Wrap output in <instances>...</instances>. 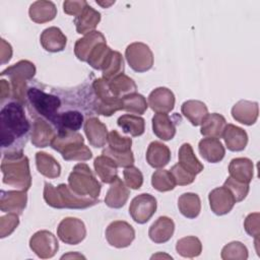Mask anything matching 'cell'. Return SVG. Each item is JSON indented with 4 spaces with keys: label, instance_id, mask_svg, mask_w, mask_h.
I'll list each match as a JSON object with an SVG mask.
<instances>
[{
    "label": "cell",
    "instance_id": "obj_1",
    "mask_svg": "<svg viewBox=\"0 0 260 260\" xmlns=\"http://www.w3.org/2000/svg\"><path fill=\"white\" fill-rule=\"evenodd\" d=\"M1 150L2 153L23 150L30 131L23 105L11 101L2 106L0 111Z\"/></svg>",
    "mask_w": 260,
    "mask_h": 260
},
{
    "label": "cell",
    "instance_id": "obj_2",
    "mask_svg": "<svg viewBox=\"0 0 260 260\" xmlns=\"http://www.w3.org/2000/svg\"><path fill=\"white\" fill-rule=\"evenodd\" d=\"M2 182L18 190L27 191L31 186L29 160L23 150L2 153Z\"/></svg>",
    "mask_w": 260,
    "mask_h": 260
},
{
    "label": "cell",
    "instance_id": "obj_3",
    "mask_svg": "<svg viewBox=\"0 0 260 260\" xmlns=\"http://www.w3.org/2000/svg\"><path fill=\"white\" fill-rule=\"evenodd\" d=\"M43 197L49 206L57 209H86L100 202L99 199L78 195L69 185L59 184L55 187L48 182H45Z\"/></svg>",
    "mask_w": 260,
    "mask_h": 260
},
{
    "label": "cell",
    "instance_id": "obj_4",
    "mask_svg": "<svg viewBox=\"0 0 260 260\" xmlns=\"http://www.w3.org/2000/svg\"><path fill=\"white\" fill-rule=\"evenodd\" d=\"M25 105L31 117L43 118L52 123L61 107V100L56 94L31 86L27 89Z\"/></svg>",
    "mask_w": 260,
    "mask_h": 260
},
{
    "label": "cell",
    "instance_id": "obj_5",
    "mask_svg": "<svg viewBox=\"0 0 260 260\" xmlns=\"http://www.w3.org/2000/svg\"><path fill=\"white\" fill-rule=\"evenodd\" d=\"M35 74L36 66L28 60H20L1 72L2 77H9L11 98L22 105L26 102V93L28 89L26 82L32 79Z\"/></svg>",
    "mask_w": 260,
    "mask_h": 260
},
{
    "label": "cell",
    "instance_id": "obj_6",
    "mask_svg": "<svg viewBox=\"0 0 260 260\" xmlns=\"http://www.w3.org/2000/svg\"><path fill=\"white\" fill-rule=\"evenodd\" d=\"M51 147L60 152L65 160L85 161L92 157L91 150L84 144V138L78 132L57 133Z\"/></svg>",
    "mask_w": 260,
    "mask_h": 260
},
{
    "label": "cell",
    "instance_id": "obj_7",
    "mask_svg": "<svg viewBox=\"0 0 260 260\" xmlns=\"http://www.w3.org/2000/svg\"><path fill=\"white\" fill-rule=\"evenodd\" d=\"M90 98L89 104L91 110L98 115L110 117L117 111L122 110L121 99L113 95L109 88L108 80L103 77L96 78L92 82Z\"/></svg>",
    "mask_w": 260,
    "mask_h": 260
},
{
    "label": "cell",
    "instance_id": "obj_8",
    "mask_svg": "<svg viewBox=\"0 0 260 260\" xmlns=\"http://www.w3.org/2000/svg\"><path fill=\"white\" fill-rule=\"evenodd\" d=\"M69 187L78 195L99 199L102 185L86 164H77L68 176Z\"/></svg>",
    "mask_w": 260,
    "mask_h": 260
},
{
    "label": "cell",
    "instance_id": "obj_9",
    "mask_svg": "<svg viewBox=\"0 0 260 260\" xmlns=\"http://www.w3.org/2000/svg\"><path fill=\"white\" fill-rule=\"evenodd\" d=\"M132 139L122 136L116 130H112L108 136V146L103 149L102 154L111 157L118 168L133 166L134 155L131 150Z\"/></svg>",
    "mask_w": 260,
    "mask_h": 260
},
{
    "label": "cell",
    "instance_id": "obj_10",
    "mask_svg": "<svg viewBox=\"0 0 260 260\" xmlns=\"http://www.w3.org/2000/svg\"><path fill=\"white\" fill-rule=\"evenodd\" d=\"M125 58L129 66L138 73L148 71L153 65V54L150 48L141 42L128 45L125 50Z\"/></svg>",
    "mask_w": 260,
    "mask_h": 260
},
{
    "label": "cell",
    "instance_id": "obj_11",
    "mask_svg": "<svg viewBox=\"0 0 260 260\" xmlns=\"http://www.w3.org/2000/svg\"><path fill=\"white\" fill-rule=\"evenodd\" d=\"M105 235L109 245L118 249L130 246L135 239L133 226L124 220L112 221L106 229Z\"/></svg>",
    "mask_w": 260,
    "mask_h": 260
},
{
    "label": "cell",
    "instance_id": "obj_12",
    "mask_svg": "<svg viewBox=\"0 0 260 260\" xmlns=\"http://www.w3.org/2000/svg\"><path fill=\"white\" fill-rule=\"evenodd\" d=\"M157 207L156 199L148 193H142L135 196L129 206V214L132 219L139 223H146L155 213Z\"/></svg>",
    "mask_w": 260,
    "mask_h": 260
},
{
    "label": "cell",
    "instance_id": "obj_13",
    "mask_svg": "<svg viewBox=\"0 0 260 260\" xmlns=\"http://www.w3.org/2000/svg\"><path fill=\"white\" fill-rule=\"evenodd\" d=\"M57 236L65 244L77 245L85 239L86 228L79 218L65 217L58 224Z\"/></svg>",
    "mask_w": 260,
    "mask_h": 260
},
{
    "label": "cell",
    "instance_id": "obj_14",
    "mask_svg": "<svg viewBox=\"0 0 260 260\" xmlns=\"http://www.w3.org/2000/svg\"><path fill=\"white\" fill-rule=\"evenodd\" d=\"M30 250L42 259H49L55 256L59 249V243L51 232L43 230L35 233L29 239Z\"/></svg>",
    "mask_w": 260,
    "mask_h": 260
},
{
    "label": "cell",
    "instance_id": "obj_15",
    "mask_svg": "<svg viewBox=\"0 0 260 260\" xmlns=\"http://www.w3.org/2000/svg\"><path fill=\"white\" fill-rule=\"evenodd\" d=\"M208 201L211 211L216 215L229 213L237 203L234 195L224 186L211 190L208 194Z\"/></svg>",
    "mask_w": 260,
    "mask_h": 260
},
{
    "label": "cell",
    "instance_id": "obj_16",
    "mask_svg": "<svg viewBox=\"0 0 260 260\" xmlns=\"http://www.w3.org/2000/svg\"><path fill=\"white\" fill-rule=\"evenodd\" d=\"M57 131L55 127L47 120L43 118H36L30 133V140L32 145L39 148H44L51 145Z\"/></svg>",
    "mask_w": 260,
    "mask_h": 260
},
{
    "label": "cell",
    "instance_id": "obj_17",
    "mask_svg": "<svg viewBox=\"0 0 260 260\" xmlns=\"http://www.w3.org/2000/svg\"><path fill=\"white\" fill-rule=\"evenodd\" d=\"M27 195L22 190H1L0 194V210L7 213L22 214L26 207Z\"/></svg>",
    "mask_w": 260,
    "mask_h": 260
},
{
    "label": "cell",
    "instance_id": "obj_18",
    "mask_svg": "<svg viewBox=\"0 0 260 260\" xmlns=\"http://www.w3.org/2000/svg\"><path fill=\"white\" fill-rule=\"evenodd\" d=\"M175 95L168 87L154 88L147 98V105L155 113L168 114L175 107Z\"/></svg>",
    "mask_w": 260,
    "mask_h": 260
},
{
    "label": "cell",
    "instance_id": "obj_19",
    "mask_svg": "<svg viewBox=\"0 0 260 260\" xmlns=\"http://www.w3.org/2000/svg\"><path fill=\"white\" fill-rule=\"evenodd\" d=\"M83 115L76 110H68L58 113L51 123L58 134L67 132H77L83 124Z\"/></svg>",
    "mask_w": 260,
    "mask_h": 260
},
{
    "label": "cell",
    "instance_id": "obj_20",
    "mask_svg": "<svg viewBox=\"0 0 260 260\" xmlns=\"http://www.w3.org/2000/svg\"><path fill=\"white\" fill-rule=\"evenodd\" d=\"M84 133L89 144L93 147L101 148L106 145L108 142L109 132L107 126L100 121L96 117L87 118L84 122Z\"/></svg>",
    "mask_w": 260,
    "mask_h": 260
},
{
    "label": "cell",
    "instance_id": "obj_21",
    "mask_svg": "<svg viewBox=\"0 0 260 260\" xmlns=\"http://www.w3.org/2000/svg\"><path fill=\"white\" fill-rule=\"evenodd\" d=\"M259 115L258 103L247 100H241L232 108L233 118L244 125L250 126L256 123Z\"/></svg>",
    "mask_w": 260,
    "mask_h": 260
},
{
    "label": "cell",
    "instance_id": "obj_22",
    "mask_svg": "<svg viewBox=\"0 0 260 260\" xmlns=\"http://www.w3.org/2000/svg\"><path fill=\"white\" fill-rule=\"evenodd\" d=\"M103 42H106V38L101 31H90L84 35L83 38L76 41L74 45V54L78 60L82 62H87L91 51L95 48L96 45Z\"/></svg>",
    "mask_w": 260,
    "mask_h": 260
},
{
    "label": "cell",
    "instance_id": "obj_23",
    "mask_svg": "<svg viewBox=\"0 0 260 260\" xmlns=\"http://www.w3.org/2000/svg\"><path fill=\"white\" fill-rule=\"evenodd\" d=\"M175 222L169 216H159L149 228V239L155 244L167 243L173 237Z\"/></svg>",
    "mask_w": 260,
    "mask_h": 260
},
{
    "label": "cell",
    "instance_id": "obj_24",
    "mask_svg": "<svg viewBox=\"0 0 260 260\" xmlns=\"http://www.w3.org/2000/svg\"><path fill=\"white\" fill-rule=\"evenodd\" d=\"M130 191L126 184L117 177L110 185V188L105 197V203L110 208H121L123 207L129 198Z\"/></svg>",
    "mask_w": 260,
    "mask_h": 260
},
{
    "label": "cell",
    "instance_id": "obj_25",
    "mask_svg": "<svg viewBox=\"0 0 260 260\" xmlns=\"http://www.w3.org/2000/svg\"><path fill=\"white\" fill-rule=\"evenodd\" d=\"M40 43L47 52L57 53L65 49L67 38L59 27L50 26L41 34Z\"/></svg>",
    "mask_w": 260,
    "mask_h": 260
},
{
    "label": "cell",
    "instance_id": "obj_26",
    "mask_svg": "<svg viewBox=\"0 0 260 260\" xmlns=\"http://www.w3.org/2000/svg\"><path fill=\"white\" fill-rule=\"evenodd\" d=\"M198 150L200 155L210 164H216L222 160L225 149L219 139L213 137H205L199 141Z\"/></svg>",
    "mask_w": 260,
    "mask_h": 260
},
{
    "label": "cell",
    "instance_id": "obj_27",
    "mask_svg": "<svg viewBox=\"0 0 260 260\" xmlns=\"http://www.w3.org/2000/svg\"><path fill=\"white\" fill-rule=\"evenodd\" d=\"M229 174L231 178L249 184L254 176V165L248 157L233 158L229 165Z\"/></svg>",
    "mask_w": 260,
    "mask_h": 260
},
{
    "label": "cell",
    "instance_id": "obj_28",
    "mask_svg": "<svg viewBox=\"0 0 260 260\" xmlns=\"http://www.w3.org/2000/svg\"><path fill=\"white\" fill-rule=\"evenodd\" d=\"M222 137L228 149L231 151H242L248 144L247 132L234 124H226Z\"/></svg>",
    "mask_w": 260,
    "mask_h": 260
},
{
    "label": "cell",
    "instance_id": "obj_29",
    "mask_svg": "<svg viewBox=\"0 0 260 260\" xmlns=\"http://www.w3.org/2000/svg\"><path fill=\"white\" fill-rule=\"evenodd\" d=\"M145 157L150 167L161 169L171 160V150L162 142L152 141L147 147Z\"/></svg>",
    "mask_w": 260,
    "mask_h": 260
},
{
    "label": "cell",
    "instance_id": "obj_30",
    "mask_svg": "<svg viewBox=\"0 0 260 260\" xmlns=\"http://www.w3.org/2000/svg\"><path fill=\"white\" fill-rule=\"evenodd\" d=\"M29 18L36 23H45L53 20L57 15V8L52 1L40 0L30 4Z\"/></svg>",
    "mask_w": 260,
    "mask_h": 260
},
{
    "label": "cell",
    "instance_id": "obj_31",
    "mask_svg": "<svg viewBox=\"0 0 260 260\" xmlns=\"http://www.w3.org/2000/svg\"><path fill=\"white\" fill-rule=\"evenodd\" d=\"M181 112L193 126H200L208 115V109L206 105L203 102L197 100L184 102L181 106Z\"/></svg>",
    "mask_w": 260,
    "mask_h": 260
},
{
    "label": "cell",
    "instance_id": "obj_32",
    "mask_svg": "<svg viewBox=\"0 0 260 260\" xmlns=\"http://www.w3.org/2000/svg\"><path fill=\"white\" fill-rule=\"evenodd\" d=\"M100 21L101 13L89 5H87L83 11L74 18L76 31L80 35H86L90 31H93Z\"/></svg>",
    "mask_w": 260,
    "mask_h": 260
},
{
    "label": "cell",
    "instance_id": "obj_33",
    "mask_svg": "<svg viewBox=\"0 0 260 260\" xmlns=\"http://www.w3.org/2000/svg\"><path fill=\"white\" fill-rule=\"evenodd\" d=\"M152 131L164 141L172 140L176 135V126L170 116L164 113H156L152 119Z\"/></svg>",
    "mask_w": 260,
    "mask_h": 260
},
{
    "label": "cell",
    "instance_id": "obj_34",
    "mask_svg": "<svg viewBox=\"0 0 260 260\" xmlns=\"http://www.w3.org/2000/svg\"><path fill=\"white\" fill-rule=\"evenodd\" d=\"M178 164L193 175H198L204 169L201 161L195 155L190 143H183L178 152Z\"/></svg>",
    "mask_w": 260,
    "mask_h": 260
},
{
    "label": "cell",
    "instance_id": "obj_35",
    "mask_svg": "<svg viewBox=\"0 0 260 260\" xmlns=\"http://www.w3.org/2000/svg\"><path fill=\"white\" fill-rule=\"evenodd\" d=\"M93 168L103 183L111 184L118 176V166L107 155H100L94 158Z\"/></svg>",
    "mask_w": 260,
    "mask_h": 260
},
{
    "label": "cell",
    "instance_id": "obj_36",
    "mask_svg": "<svg viewBox=\"0 0 260 260\" xmlns=\"http://www.w3.org/2000/svg\"><path fill=\"white\" fill-rule=\"evenodd\" d=\"M226 121L224 117L217 113L208 114L201 124L200 133L205 137L220 138L222 137Z\"/></svg>",
    "mask_w": 260,
    "mask_h": 260
},
{
    "label": "cell",
    "instance_id": "obj_37",
    "mask_svg": "<svg viewBox=\"0 0 260 260\" xmlns=\"http://www.w3.org/2000/svg\"><path fill=\"white\" fill-rule=\"evenodd\" d=\"M36 166L39 173L49 179L58 178L61 174L60 164L51 154L44 151L36 153Z\"/></svg>",
    "mask_w": 260,
    "mask_h": 260
},
{
    "label": "cell",
    "instance_id": "obj_38",
    "mask_svg": "<svg viewBox=\"0 0 260 260\" xmlns=\"http://www.w3.org/2000/svg\"><path fill=\"white\" fill-rule=\"evenodd\" d=\"M178 208L187 218H196L201 211L200 197L196 193H183L178 199Z\"/></svg>",
    "mask_w": 260,
    "mask_h": 260
},
{
    "label": "cell",
    "instance_id": "obj_39",
    "mask_svg": "<svg viewBox=\"0 0 260 260\" xmlns=\"http://www.w3.org/2000/svg\"><path fill=\"white\" fill-rule=\"evenodd\" d=\"M108 85L113 95L118 99H122L125 95L136 92L137 89V85L134 80L124 73L108 80Z\"/></svg>",
    "mask_w": 260,
    "mask_h": 260
},
{
    "label": "cell",
    "instance_id": "obj_40",
    "mask_svg": "<svg viewBox=\"0 0 260 260\" xmlns=\"http://www.w3.org/2000/svg\"><path fill=\"white\" fill-rule=\"evenodd\" d=\"M117 124L124 133L133 137L142 135L145 130V121L138 115L124 114L118 118Z\"/></svg>",
    "mask_w": 260,
    "mask_h": 260
},
{
    "label": "cell",
    "instance_id": "obj_41",
    "mask_svg": "<svg viewBox=\"0 0 260 260\" xmlns=\"http://www.w3.org/2000/svg\"><path fill=\"white\" fill-rule=\"evenodd\" d=\"M177 253L184 258H194L201 254L202 244L197 237L188 236L178 240L176 244Z\"/></svg>",
    "mask_w": 260,
    "mask_h": 260
},
{
    "label": "cell",
    "instance_id": "obj_42",
    "mask_svg": "<svg viewBox=\"0 0 260 260\" xmlns=\"http://www.w3.org/2000/svg\"><path fill=\"white\" fill-rule=\"evenodd\" d=\"M103 78L111 80L124 72V60L118 51H113L108 56L103 68Z\"/></svg>",
    "mask_w": 260,
    "mask_h": 260
},
{
    "label": "cell",
    "instance_id": "obj_43",
    "mask_svg": "<svg viewBox=\"0 0 260 260\" xmlns=\"http://www.w3.org/2000/svg\"><path fill=\"white\" fill-rule=\"evenodd\" d=\"M147 102L145 98L137 92L130 93L121 99V108L130 114L142 115L147 110Z\"/></svg>",
    "mask_w": 260,
    "mask_h": 260
},
{
    "label": "cell",
    "instance_id": "obj_44",
    "mask_svg": "<svg viewBox=\"0 0 260 260\" xmlns=\"http://www.w3.org/2000/svg\"><path fill=\"white\" fill-rule=\"evenodd\" d=\"M151 185L158 192H168L176 187V181L168 170L159 169L151 176Z\"/></svg>",
    "mask_w": 260,
    "mask_h": 260
},
{
    "label": "cell",
    "instance_id": "obj_45",
    "mask_svg": "<svg viewBox=\"0 0 260 260\" xmlns=\"http://www.w3.org/2000/svg\"><path fill=\"white\" fill-rule=\"evenodd\" d=\"M248 256L247 247L239 241L226 244L220 253V257L223 260H246L248 259Z\"/></svg>",
    "mask_w": 260,
    "mask_h": 260
},
{
    "label": "cell",
    "instance_id": "obj_46",
    "mask_svg": "<svg viewBox=\"0 0 260 260\" xmlns=\"http://www.w3.org/2000/svg\"><path fill=\"white\" fill-rule=\"evenodd\" d=\"M112 52V49L106 44V42L100 43L95 46V48L91 51L87 63L90 67L95 70H102L108 56Z\"/></svg>",
    "mask_w": 260,
    "mask_h": 260
},
{
    "label": "cell",
    "instance_id": "obj_47",
    "mask_svg": "<svg viewBox=\"0 0 260 260\" xmlns=\"http://www.w3.org/2000/svg\"><path fill=\"white\" fill-rule=\"evenodd\" d=\"M223 186L231 191V193L234 195L237 203L243 201L247 197V195L249 193V189H250L249 184L239 182L231 177L226 178V180L223 183Z\"/></svg>",
    "mask_w": 260,
    "mask_h": 260
},
{
    "label": "cell",
    "instance_id": "obj_48",
    "mask_svg": "<svg viewBox=\"0 0 260 260\" xmlns=\"http://www.w3.org/2000/svg\"><path fill=\"white\" fill-rule=\"evenodd\" d=\"M123 176L126 186L129 187L130 189H140V187L143 184V175L141 171L134 166L125 168L123 171Z\"/></svg>",
    "mask_w": 260,
    "mask_h": 260
},
{
    "label": "cell",
    "instance_id": "obj_49",
    "mask_svg": "<svg viewBox=\"0 0 260 260\" xmlns=\"http://www.w3.org/2000/svg\"><path fill=\"white\" fill-rule=\"evenodd\" d=\"M19 215L8 213L0 217V238L4 239L10 236L19 224Z\"/></svg>",
    "mask_w": 260,
    "mask_h": 260
},
{
    "label": "cell",
    "instance_id": "obj_50",
    "mask_svg": "<svg viewBox=\"0 0 260 260\" xmlns=\"http://www.w3.org/2000/svg\"><path fill=\"white\" fill-rule=\"evenodd\" d=\"M170 172L172 173L176 184L179 186H186V185H190L194 182V180L196 179V176L189 173L188 171H186L185 169H183L179 164L174 165Z\"/></svg>",
    "mask_w": 260,
    "mask_h": 260
},
{
    "label": "cell",
    "instance_id": "obj_51",
    "mask_svg": "<svg viewBox=\"0 0 260 260\" xmlns=\"http://www.w3.org/2000/svg\"><path fill=\"white\" fill-rule=\"evenodd\" d=\"M260 214L259 212H253L247 215V217L244 220V229L246 233L255 238V243H258L259 235H260V224H259Z\"/></svg>",
    "mask_w": 260,
    "mask_h": 260
},
{
    "label": "cell",
    "instance_id": "obj_52",
    "mask_svg": "<svg viewBox=\"0 0 260 260\" xmlns=\"http://www.w3.org/2000/svg\"><path fill=\"white\" fill-rule=\"evenodd\" d=\"M87 2L84 0L80 1H64L63 2V10L66 14L73 15V16H78L83 9L87 6Z\"/></svg>",
    "mask_w": 260,
    "mask_h": 260
},
{
    "label": "cell",
    "instance_id": "obj_53",
    "mask_svg": "<svg viewBox=\"0 0 260 260\" xmlns=\"http://www.w3.org/2000/svg\"><path fill=\"white\" fill-rule=\"evenodd\" d=\"M0 56H1V64L7 63L12 56V48L9 43H7L4 39H1V49H0Z\"/></svg>",
    "mask_w": 260,
    "mask_h": 260
},
{
    "label": "cell",
    "instance_id": "obj_54",
    "mask_svg": "<svg viewBox=\"0 0 260 260\" xmlns=\"http://www.w3.org/2000/svg\"><path fill=\"white\" fill-rule=\"evenodd\" d=\"M0 93H1V103H3L5 100L11 98L10 83L7 82L3 78L0 80Z\"/></svg>",
    "mask_w": 260,
    "mask_h": 260
},
{
    "label": "cell",
    "instance_id": "obj_55",
    "mask_svg": "<svg viewBox=\"0 0 260 260\" xmlns=\"http://www.w3.org/2000/svg\"><path fill=\"white\" fill-rule=\"evenodd\" d=\"M69 257H73V258H75V257H77V258H85L84 256H82V255H80V254H72V253H69V254H67V255H63L62 257H61V259H64V258H69Z\"/></svg>",
    "mask_w": 260,
    "mask_h": 260
},
{
    "label": "cell",
    "instance_id": "obj_56",
    "mask_svg": "<svg viewBox=\"0 0 260 260\" xmlns=\"http://www.w3.org/2000/svg\"><path fill=\"white\" fill-rule=\"evenodd\" d=\"M114 3H115V1H110V2H101V1H96V4H99V5H101V6L105 7V8L111 6V5L114 4Z\"/></svg>",
    "mask_w": 260,
    "mask_h": 260
},
{
    "label": "cell",
    "instance_id": "obj_57",
    "mask_svg": "<svg viewBox=\"0 0 260 260\" xmlns=\"http://www.w3.org/2000/svg\"><path fill=\"white\" fill-rule=\"evenodd\" d=\"M157 257H166V258H169V259H172V256L170 255H167V254H161V253H158V254H155L153 255L151 258H157Z\"/></svg>",
    "mask_w": 260,
    "mask_h": 260
}]
</instances>
